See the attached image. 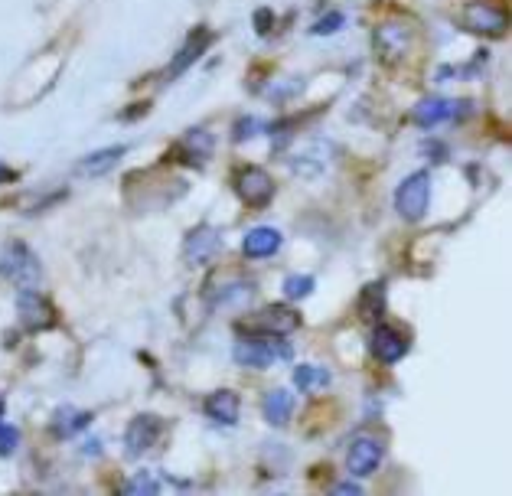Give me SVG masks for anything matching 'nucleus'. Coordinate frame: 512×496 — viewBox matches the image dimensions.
<instances>
[{"label":"nucleus","mask_w":512,"mask_h":496,"mask_svg":"<svg viewBox=\"0 0 512 496\" xmlns=\"http://www.w3.org/2000/svg\"><path fill=\"white\" fill-rule=\"evenodd\" d=\"M0 278L14 284L17 291H33L43 284V265L40 255L27 242H10L0 252Z\"/></svg>","instance_id":"f257e3e1"},{"label":"nucleus","mask_w":512,"mask_h":496,"mask_svg":"<svg viewBox=\"0 0 512 496\" xmlns=\"http://www.w3.org/2000/svg\"><path fill=\"white\" fill-rule=\"evenodd\" d=\"M291 356H294V346L284 343L281 337H271V333L239 340L232 350V359L245 369H268L274 363H287Z\"/></svg>","instance_id":"f03ea898"},{"label":"nucleus","mask_w":512,"mask_h":496,"mask_svg":"<svg viewBox=\"0 0 512 496\" xmlns=\"http://www.w3.org/2000/svg\"><path fill=\"white\" fill-rule=\"evenodd\" d=\"M372 46H376V56L385 66H398L402 59H408L411 46H415V30H411L408 20H382L376 30H372Z\"/></svg>","instance_id":"7ed1b4c3"},{"label":"nucleus","mask_w":512,"mask_h":496,"mask_svg":"<svg viewBox=\"0 0 512 496\" xmlns=\"http://www.w3.org/2000/svg\"><path fill=\"white\" fill-rule=\"evenodd\" d=\"M428 203H431V173L428 170L408 173L395 190V213L405 222H418L428 213Z\"/></svg>","instance_id":"20e7f679"},{"label":"nucleus","mask_w":512,"mask_h":496,"mask_svg":"<svg viewBox=\"0 0 512 496\" xmlns=\"http://www.w3.org/2000/svg\"><path fill=\"white\" fill-rule=\"evenodd\" d=\"M473 108V102H454V98H441V95H431V98H421L411 111L418 128H437V124H447V121H457L464 118L467 111Z\"/></svg>","instance_id":"39448f33"},{"label":"nucleus","mask_w":512,"mask_h":496,"mask_svg":"<svg viewBox=\"0 0 512 496\" xmlns=\"http://www.w3.org/2000/svg\"><path fill=\"white\" fill-rule=\"evenodd\" d=\"M219 252H222V229L209 226V222L196 226L183 242V258H186V265H193V268L212 265L219 258Z\"/></svg>","instance_id":"423d86ee"},{"label":"nucleus","mask_w":512,"mask_h":496,"mask_svg":"<svg viewBox=\"0 0 512 496\" xmlns=\"http://www.w3.org/2000/svg\"><path fill=\"white\" fill-rule=\"evenodd\" d=\"M235 193L242 196V203L261 209L274 200V180L268 177V170H261V167H242L235 173Z\"/></svg>","instance_id":"0eeeda50"},{"label":"nucleus","mask_w":512,"mask_h":496,"mask_svg":"<svg viewBox=\"0 0 512 496\" xmlns=\"http://www.w3.org/2000/svg\"><path fill=\"white\" fill-rule=\"evenodd\" d=\"M464 27L480 36H503L509 27V17L506 10L493 7L490 0H473V4L464 7Z\"/></svg>","instance_id":"6e6552de"},{"label":"nucleus","mask_w":512,"mask_h":496,"mask_svg":"<svg viewBox=\"0 0 512 496\" xmlns=\"http://www.w3.org/2000/svg\"><path fill=\"white\" fill-rule=\"evenodd\" d=\"M160 438H164V421L157 415H137L124 431V448H128V457H141L154 451Z\"/></svg>","instance_id":"1a4fd4ad"},{"label":"nucleus","mask_w":512,"mask_h":496,"mask_svg":"<svg viewBox=\"0 0 512 496\" xmlns=\"http://www.w3.org/2000/svg\"><path fill=\"white\" fill-rule=\"evenodd\" d=\"M17 314H20V324L27 327V330H49V327H56V307L40 294V288L17 294Z\"/></svg>","instance_id":"9d476101"},{"label":"nucleus","mask_w":512,"mask_h":496,"mask_svg":"<svg viewBox=\"0 0 512 496\" xmlns=\"http://www.w3.org/2000/svg\"><path fill=\"white\" fill-rule=\"evenodd\" d=\"M382 457H385L382 441L369 438V434H359V438H353V444H349V451H346V467H349V474H353V477H372L379 470Z\"/></svg>","instance_id":"9b49d317"},{"label":"nucleus","mask_w":512,"mask_h":496,"mask_svg":"<svg viewBox=\"0 0 512 496\" xmlns=\"http://www.w3.org/2000/svg\"><path fill=\"white\" fill-rule=\"evenodd\" d=\"M301 327V314L291 310L287 304H271L261 314H255V320L248 324L252 333H271V337H284V333H294Z\"/></svg>","instance_id":"f8f14e48"},{"label":"nucleus","mask_w":512,"mask_h":496,"mask_svg":"<svg viewBox=\"0 0 512 496\" xmlns=\"http://www.w3.org/2000/svg\"><path fill=\"white\" fill-rule=\"evenodd\" d=\"M333 154H336V147L330 141H310L291 157V170L297 177H320V173L330 167Z\"/></svg>","instance_id":"ddd939ff"},{"label":"nucleus","mask_w":512,"mask_h":496,"mask_svg":"<svg viewBox=\"0 0 512 496\" xmlns=\"http://www.w3.org/2000/svg\"><path fill=\"white\" fill-rule=\"evenodd\" d=\"M408 353V337L402 330H395L389 324H376L372 330V356L379 359V363H398Z\"/></svg>","instance_id":"4468645a"},{"label":"nucleus","mask_w":512,"mask_h":496,"mask_svg":"<svg viewBox=\"0 0 512 496\" xmlns=\"http://www.w3.org/2000/svg\"><path fill=\"white\" fill-rule=\"evenodd\" d=\"M203 412H206L209 421H216V425L235 428V425H239V415H242V402H239V395H235L232 389H219V392L206 395Z\"/></svg>","instance_id":"2eb2a0df"},{"label":"nucleus","mask_w":512,"mask_h":496,"mask_svg":"<svg viewBox=\"0 0 512 496\" xmlns=\"http://www.w3.org/2000/svg\"><path fill=\"white\" fill-rule=\"evenodd\" d=\"M212 46V33L209 30H196L190 40H186L183 46H180V53L173 56V62L167 66V72H164V79L170 82V79H180L186 69L193 66V62H199L203 59V53Z\"/></svg>","instance_id":"dca6fc26"},{"label":"nucleus","mask_w":512,"mask_h":496,"mask_svg":"<svg viewBox=\"0 0 512 496\" xmlns=\"http://www.w3.org/2000/svg\"><path fill=\"white\" fill-rule=\"evenodd\" d=\"M212 147H216L212 134L206 128H193V131H186V138L177 144V157H183V164H190V167H203L212 157Z\"/></svg>","instance_id":"f3484780"},{"label":"nucleus","mask_w":512,"mask_h":496,"mask_svg":"<svg viewBox=\"0 0 512 496\" xmlns=\"http://www.w3.org/2000/svg\"><path fill=\"white\" fill-rule=\"evenodd\" d=\"M128 154V147L124 144H115V147H102V151H92L89 157H82L79 164V173L82 177H105V173H111L118 167V160Z\"/></svg>","instance_id":"a211bd4d"},{"label":"nucleus","mask_w":512,"mask_h":496,"mask_svg":"<svg viewBox=\"0 0 512 496\" xmlns=\"http://www.w3.org/2000/svg\"><path fill=\"white\" fill-rule=\"evenodd\" d=\"M281 232L278 229H271V226H258L245 235V242H242V252L245 258H271L274 252L281 248Z\"/></svg>","instance_id":"6ab92c4d"},{"label":"nucleus","mask_w":512,"mask_h":496,"mask_svg":"<svg viewBox=\"0 0 512 496\" xmlns=\"http://www.w3.org/2000/svg\"><path fill=\"white\" fill-rule=\"evenodd\" d=\"M89 425H92V412H82V408H76V405H62L53 415V425L49 428H53L56 438L66 441V438H76V434L85 431Z\"/></svg>","instance_id":"aec40b11"},{"label":"nucleus","mask_w":512,"mask_h":496,"mask_svg":"<svg viewBox=\"0 0 512 496\" xmlns=\"http://www.w3.org/2000/svg\"><path fill=\"white\" fill-rule=\"evenodd\" d=\"M261 412H265V421L274 428H284L294 415V395L287 389H271L261 402Z\"/></svg>","instance_id":"412c9836"},{"label":"nucleus","mask_w":512,"mask_h":496,"mask_svg":"<svg viewBox=\"0 0 512 496\" xmlns=\"http://www.w3.org/2000/svg\"><path fill=\"white\" fill-rule=\"evenodd\" d=\"M255 294V284L252 281H245V278H232L226 284H219V291L216 294H209V304L212 307H242L248 297Z\"/></svg>","instance_id":"4be33fe9"},{"label":"nucleus","mask_w":512,"mask_h":496,"mask_svg":"<svg viewBox=\"0 0 512 496\" xmlns=\"http://www.w3.org/2000/svg\"><path fill=\"white\" fill-rule=\"evenodd\" d=\"M382 314H385V281H372L359 294V317L376 324Z\"/></svg>","instance_id":"5701e85b"},{"label":"nucleus","mask_w":512,"mask_h":496,"mask_svg":"<svg viewBox=\"0 0 512 496\" xmlns=\"http://www.w3.org/2000/svg\"><path fill=\"white\" fill-rule=\"evenodd\" d=\"M330 382H333L330 369H323V366H310V363H304V366H297V369H294V386L301 389V392L327 389Z\"/></svg>","instance_id":"b1692460"},{"label":"nucleus","mask_w":512,"mask_h":496,"mask_svg":"<svg viewBox=\"0 0 512 496\" xmlns=\"http://www.w3.org/2000/svg\"><path fill=\"white\" fill-rule=\"evenodd\" d=\"M121 493H128V496H157L160 493V480L154 474H147V470H141V474H134L128 483H124Z\"/></svg>","instance_id":"393cba45"},{"label":"nucleus","mask_w":512,"mask_h":496,"mask_svg":"<svg viewBox=\"0 0 512 496\" xmlns=\"http://www.w3.org/2000/svg\"><path fill=\"white\" fill-rule=\"evenodd\" d=\"M314 288H317V281L310 278V275H291L284 281V297L287 301H304V297H310L314 294Z\"/></svg>","instance_id":"a878e982"},{"label":"nucleus","mask_w":512,"mask_h":496,"mask_svg":"<svg viewBox=\"0 0 512 496\" xmlns=\"http://www.w3.org/2000/svg\"><path fill=\"white\" fill-rule=\"evenodd\" d=\"M261 131H265V121L255 118V115H242L239 121H235V128H232V141L235 144H245V141L258 138Z\"/></svg>","instance_id":"bb28decb"},{"label":"nucleus","mask_w":512,"mask_h":496,"mask_svg":"<svg viewBox=\"0 0 512 496\" xmlns=\"http://www.w3.org/2000/svg\"><path fill=\"white\" fill-rule=\"evenodd\" d=\"M346 27V14H340V10H330L327 17H320L314 27H310V33L314 36H333V33H340Z\"/></svg>","instance_id":"cd10ccee"},{"label":"nucleus","mask_w":512,"mask_h":496,"mask_svg":"<svg viewBox=\"0 0 512 496\" xmlns=\"http://www.w3.org/2000/svg\"><path fill=\"white\" fill-rule=\"evenodd\" d=\"M20 448V431L14 425H4V418H0V457H10Z\"/></svg>","instance_id":"c85d7f7f"},{"label":"nucleus","mask_w":512,"mask_h":496,"mask_svg":"<svg viewBox=\"0 0 512 496\" xmlns=\"http://www.w3.org/2000/svg\"><path fill=\"white\" fill-rule=\"evenodd\" d=\"M268 23H271V10H258V14H255V27H258L261 36L271 33V30H268Z\"/></svg>","instance_id":"c756f323"},{"label":"nucleus","mask_w":512,"mask_h":496,"mask_svg":"<svg viewBox=\"0 0 512 496\" xmlns=\"http://www.w3.org/2000/svg\"><path fill=\"white\" fill-rule=\"evenodd\" d=\"M333 493H362V487H359V483L349 480V483H336Z\"/></svg>","instance_id":"7c9ffc66"},{"label":"nucleus","mask_w":512,"mask_h":496,"mask_svg":"<svg viewBox=\"0 0 512 496\" xmlns=\"http://www.w3.org/2000/svg\"><path fill=\"white\" fill-rule=\"evenodd\" d=\"M14 180H17V173L10 170V167H4V164H0V183H14Z\"/></svg>","instance_id":"2f4dec72"},{"label":"nucleus","mask_w":512,"mask_h":496,"mask_svg":"<svg viewBox=\"0 0 512 496\" xmlns=\"http://www.w3.org/2000/svg\"><path fill=\"white\" fill-rule=\"evenodd\" d=\"M85 454H89V457H98V454H102V441H89V444H85Z\"/></svg>","instance_id":"473e14b6"},{"label":"nucleus","mask_w":512,"mask_h":496,"mask_svg":"<svg viewBox=\"0 0 512 496\" xmlns=\"http://www.w3.org/2000/svg\"><path fill=\"white\" fill-rule=\"evenodd\" d=\"M0 418H4V399H0Z\"/></svg>","instance_id":"72a5a7b5"}]
</instances>
